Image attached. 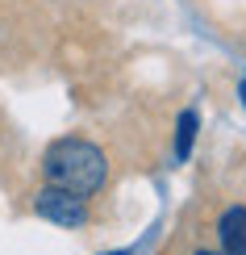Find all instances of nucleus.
I'll return each mask as SVG.
<instances>
[{
  "label": "nucleus",
  "mask_w": 246,
  "mask_h": 255,
  "mask_svg": "<svg viewBox=\"0 0 246 255\" xmlns=\"http://www.w3.org/2000/svg\"><path fill=\"white\" fill-rule=\"evenodd\" d=\"M42 180L76 197H96L109 184V159L88 138H59L42 155Z\"/></svg>",
  "instance_id": "obj_1"
},
{
  "label": "nucleus",
  "mask_w": 246,
  "mask_h": 255,
  "mask_svg": "<svg viewBox=\"0 0 246 255\" xmlns=\"http://www.w3.org/2000/svg\"><path fill=\"white\" fill-rule=\"evenodd\" d=\"M34 214L55 222V226H63V230H80V226H88V218H92L88 214V197H76V193H67V188H55V184L38 188Z\"/></svg>",
  "instance_id": "obj_2"
},
{
  "label": "nucleus",
  "mask_w": 246,
  "mask_h": 255,
  "mask_svg": "<svg viewBox=\"0 0 246 255\" xmlns=\"http://www.w3.org/2000/svg\"><path fill=\"white\" fill-rule=\"evenodd\" d=\"M217 235L226 255H246V205H230L217 218Z\"/></svg>",
  "instance_id": "obj_3"
},
{
  "label": "nucleus",
  "mask_w": 246,
  "mask_h": 255,
  "mask_svg": "<svg viewBox=\"0 0 246 255\" xmlns=\"http://www.w3.org/2000/svg\"><path fill=\"white\" fill-rule=\"evenodd\" d=\"M192 138H196V113H179V134H175V159H188Z\"/></svg>",
  "instance_id": "obj_4"
},
{
  "label": "nucleus",
  "mask_w": 246,
  "mask_h": 255,
  "mask_svg": "<svg viewBox=\"0 0 246 255\" xmlns=\"http://www.w3.org/2000/svg\"><path fill=\"white\" fill-rule=\"evenodd\" d=\"M238 97H242V105H246V76H242V88H238Z\"/></svg>",
  "instance_id": "obj_5"
},
{
  "label": "nucleus",
  "mask_w": 246,
  "mask_h": 255,
  "mask_svg": "<svg viewBox=\"0 0 246 255\" xmlns=\"http://www.w3.org/2000/svg\"><path fill=\"white\" fill-rule=\"evenodd\" d=\"M192 255H217V251H192Z\"/></svg>",
  "instance_id": "obj_6"
},
{
  "label": "nucleus",
  "mask_w": 246,
  "mask_h": 255,
  "mask_svg": "<svg viewBox=\"0 0 246 255\" xmlns=\"http://www.w3.org/2000/svg\"><path fill=\"white\" fill-rule=\"evenodd\" d=\"M113 255H125V251H113Z\"/></svg>",
  "instance_id": "obj_7"
}]
</instances>
